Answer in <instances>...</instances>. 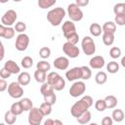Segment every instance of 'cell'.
I'll use <instances>...</instances> for the list:
<instances>
[{"label": "cell", "instance_id": "1", "mask_svg": "<svg viewBox=\"0 0 125 125\" xmlns=\"http://www.w3.org/2000/svg\"><path fill=\"white\" fill-rule=\"evenodd\" d=\"M94 104V101L91 96H84L81 100L73 104L70 108V113L73 117L77 118L84 112H86Z\"/></svg>", "mask_w": 125, "mask_h": 125}, {"label": "cell", "instance_id": "2", "mask_svg": "<svg viewBox=\"0 0 125 125\" xmlns=\"http://www.w3.org/2000/svg\"><path fill=\"white\" fill-rule=\"evenodd\" d=\"M64 17H65V11L62 7L54 8V9L50 10L47 14V20L53 26L60 25Z\"/></svg>", "mask_w": 125, "mask_h": 125}, {"label": "cell", "instance_id": "3", "mask_svg": "<svg viewBox=\"0 0 125 125\" xmlns=\"http://www.w3.org/2000/svg\"><path fill=\"white\" fill-rule=\"evenodd\" d=\"M82 51L86 56H92L96 52V44L91 36H84L81 41Z\"/></svg>", "mask_w": 125, "mask_h": 125}, {"label": "cell", "instance_id": "4", "mask_svg": "<svg viewBox=\"0 0 125 125\" xmlns=\"http://www.w3.org/2000/svg\"><path fill=\"white\" fill-rule=\"evenodd\" d=\"M67 15L71 21H80L83 19V12L75 3H71L67 6Z\"/></svg>", "mask_w": 125, "mask_h": 125}, {"label": "cell", "instance_id": "5", "mask_svg": "<svg viewBox=\"0 0 125 125\" xmlns=\"http://www.w3.org/2000/svg\"><path fill=\"white\" fill-rule=\"evenodd\" d=\"M43 113L41 112L40 108L33 107L28 112V123L29 125H40L43 120Z\"/></svg>", "mask_w": 125, "mask_h": 125}, {"label": "cell", "instance_id": "6", "mask_svg": "<svg viewBox=\"0 0 125 125\" xmlns=\"http://www.w3.org/2000/svg\"><path fill=\"white\" fill-rule=\"evenodd\" d=\"M86 91V85L83 81H75L69 88V94L73 98H78L82 96Z\"/></svg>", "mask_w": 125, "mask_h": 125}, {"label": "cell", "instance_id": "7", "mask_svg": "<svg viewBox=\"0 0 125 125\" xmlns=\"http://www.w3.org/2000/svg\"><path fill=\"white\" fill-rule=\"evenodd\" d=\"M8 94L13 99H20L23 95V89L18 81L12 82L8 86Z\"/></svg>", "mask_w": 125, "mask_h": 125}, {"label": "cell", "instance_id": "8", "mask_svg": "<svg viewBox=\"0 0 125 125\" xmlns=\"http://www.w3.org/2000/svg\"><path fill=\"white\" fill-rule=\"evenodd\" d=\"M17 19H18V15H17L16 11L10 9L7 12H5V14L2 16L1 24L5 25V26H8V27H11L16 22Z\"/></svg>", "mask_w": 125, "mask_h": 125}, {"label": "cell", "instance_id": "9", "mask_svg": "<svg viewBox=\"0 0 125 125\" xmlns=\"http://www.w3.org/2000/svg\"><path fill=\"white\" fill-rule=\"evenodd\" d=\"M29 44V37L27 34L25 33H21L19 34L16 38V43H15V47L18 51L20 52H23L27 49Z\"/></svg>", "mask_w": 125, "mask_h": 125}, {"label": "cell", "instance_id": "10", "mask_svg": "<svg viewBox=\"0 0 125 125\" xmlns=\"http://www.w3.org/2000/svg\"><path fill=\"white\" fill-rule=\"evenodd\" d=\"M62 51L68 58H71V59L77 58L79 56V54H80L79 48L76 45H73V44H71L69 42H65L62 45Z\"/></svg>", "mask_w": 125, "mask_h": 125}, {"label": "cell", "instance_id": "11", "mask_svg": "<svg viewBox=\"0 0 125 125\" xmlns=\"http://www.w3.org/2000/svg\"><path fill=\"white\" fill-rule=\"evenodd\" d=\"M62 34L64 36V38H68L69 36H71L72 34L76 33V26L74 24L73 21H71L70 20L69 21H65L63 23H62Z\"/></svg>", "mask_w": 125, "mask_h": 125}, {"label": "cell", "instance_id": "12", "mask_svg": "<svg viewBox=\"0 0 125 125\" xmlns=\"http://www.w3.org/2000/svg\"><path fill=\"white\" fill-rule=\"evenodd\" d=\"M81 76H82L81 66L80 67H78V66L72 67L65 72V78L68 81H76V80L78 81L79 79H81Z\"/></svg>", "mask_w": 125, "mask_h": 125}, {"label": "cell", "instance_id": "13", "mask_svg": "<svg viewBox=\"0 0 125 125\" xmlns=\"http://www.w3.org/2000/svg\"><path fill=\"white\" fill-rule=\"evenodd\" d=\"M54 66L59 70H65L69 65V60L66 57H58L54 61Z\"/></svg>", "mask_w": 125, "mask_h": 125}, {"label": "cell", "instance_id": "14", "mask_svg": "<svg viewBox=\"0 0 125 125\" xmlns=\"http://www.w3.org/2000/svg\"><path fill=\"white\" fill-rule=\"evenodd\" d=\"M90 67L94 69H101L104 65V59L102 56H94L89 62Z\"/></svg>", "mask_w": 125, "mask_h": 125}, {"label": "cell", "instance_id": "15", "mask_svg": "<svg viewBox=\"0 0 125 125\" xmlns=\"http://www.w3.org/2000/svg\"><path fill=\"white\" fill-rule=\"evenodd\" d=\"M15 32H16V30L12 26L8 27V26H5L3 24L0 25V37H2V38L11 39L15 36Z\"/></svg>", "mask_w": 125, "mask_h": 125}, {"label": "cell", "instance_id": "16", "mask_svg": "<svg viewBox=\"0 0 125 125\" xmlns=\"http://www.w3.org/2000/svg\"><path fill=\"white\" fill-rule=\"evenodd\" d=\"M3 67H5L11 74H18V73H20V71H21L19 64H18L16 62H14L13 60H8V61L4 63V66H3Z\"/></svg>", "mask_w": 125, "mask_h": 125}, {"label": "cell", "instance_id": "17", "mask_svg": "<svg viewBox=\"0 0 125 125\" xmlns=\"http://www.w3.org/2000/svg\"><path fill=\"white\" fill-rule=\"evenodd\" d=\"M18 82L21 85V86H26L29 84L30 82V74L26 71L21 72L18 76Z\"/></svg>", "mask_w": 125, "mask_h": 125}, {"label": "cell", "instance_id": "18", "mask_svg": "<svg viewBox=\"0 0 125 125\" xmlns=\"http://www.w3.org/2000/svg\"><path fill=\"white\" fill-rule=\"evenodd\" d=\"M34 79L38 83H41V84L46 83V81H47V72L36 69L34 71Z\"/></svg>", "mask_w": 125, "mask_h": 125}, {"label": "cell", "instance_id": "19", "mask_svg": "<svg viewBox=\"0 0 125 125\" xmlns=\"http://www.w3.org/2000/svg\"><path fill=\"white\" fill-rule=\"evenodd\" d=\"M111 118L113 121L115 122H122L123 119L125 118V113L122 109L120 108H117V109H114L112 111V114H111Z\"/></svg>", "mask_w": 125, "mask_h": 125}, {"label": "cell", "instance_id": "20", "mask_svg": "<svg viewBox=\"0 0 125 125\" xmlns=\"http://www.w3.org/2000/svg\"><path fill=\"white\" fill-rule=\"evenodd\" d=\"M89 30H90V33H91L94 37L100 36V35L102 34V32H103L102 26H101L99 23H97V22L92 23V24L90 25V27H89Z\"/></svg>", "mask_w": 125, "mask_h": 125}, {"label": "cell", "instance_id": "21", "mask_svg": "<svg viewBox=\"0 0 125 125\" xmlns=\"http://www.w3.org/2000/svg\"><path fill=\"white\" fill-rule=\"evenodd\" d=\"M104 102H105V104H106V108H108V109L114 108L117 105V99L113 95L106 96L104 98Z\"/></svg>", "mask_w": 125, "mask_h": 125}, {"label": "cell", "instance_id": "22", "mask_svg": "<svg viewBox=\"0 0 125 125\" xmlns=\"http://www.w3.org/2000/svg\"><path fill=\"white\" fill-rule=\"evenodd\" d=\"M91 118H92V114H91V112H90L89 110H87L86 112H84L83 114H81L79 117H77L76 120H77V122H78L79 124L86 125V124H88V123L90 122Z\"/></svg>", "mask_w": 125, "mask_h": 125}, {"label": "cell", "instance_id": "23", "mask_svg": "<svg viewBox=\"0 0 125 125\" xmlns=\"http://www.w3.org/2000/svg\"><path fill=\"white\" fill-rule=\"evenodd\" d=\"M103 32H109V33H115L116 31V24L113 21H105L103 26Z\"/></svg>", "mask_w": 125, "mask_h": 125}, {"label": "cell", "instance_id": "24", "mask_svg": "<svg viewBox=\"0 0 125 125\" xmlns=\"http://www.w3.org/2000/svg\"><path fill=\"white\" fill-rule=\"evenodd\" d=\"M21 104V107L23 109V111H30L32 108H33V104H32V101L29 99V98H22L21 101H20Z\"/></svg>", "mask_w": 125, "mask_h": 125}, {"label": "cell", "instance_id": "25", "mask_svg": "<svg viewBox=\"0 0 125 125\" xmlns=\"http://www.w3.org/2000/svg\"><path fill=\"white\" fill-rule=\"evenodd\" d=\"M54 91H55L54 88L50 84H48L47 82L44 83V84H42V86L40 87V93L42 94L43 97H46V96H49V95L55 93Z\"/></svg>", "mask_w": 125, "mask_h": 125}, {"label": "cell", "instance_id": "26", "mask_svg": "<svg viewBox=\"0 0 125 125\" xmlns=\"http://www.w3.org/2000/svg\"><path fill=\"white\" fill-rule=\"evenodd\" d=\"M103 42L105 46H111L114 42V34L109 32L103 33Z\"/></svg>", "mask_w": 125, "mask_h": 125}, {"label": "cell", "instance_id": "27", "mask_svg": "<svg viewBox=\"0 0 125 125\" xmlns=\"http://www.w3.org/2000/svg\"><path fill=\"white\" fill-rule=\"evenodd\" d=\"M95 81L99 85H104L107 81V74L104 71H99L95 76Z\"/></svg>", "mask_w": 125, "mask_h": 125}, {"label": "cell", "instance_id": "28", "mask_svg": "<svg viewBox=\"0 0 125 125\" xmlns=\"http://www.w3.org/2000/svg\"><path fill=\"white\" fill-rule=\"evenodd\" d=\"M4 121H5V123H7L8 125H13V124L16 123V121H17V115H15L11 110H8V111H6V113H5Z\"/></svg>", "mask_w": 125, "mask_h": 125}, {"label": "cell", "instance_id": "29", "mask_svg": "<svg viewBox=\"0 0 125 125\" xmlns=\"http://www.w3.org/2000/svg\"><path fill=\"white\" fill-rule=\"evenodd\" d=\"M61 75L58 73V72H55V71H52L50 72L48 75H47V83L50 84L52 87L55 85V83L60 79Z\"/></svg>", "mask_w": 125, "mask_h": 125}, {"label": "cell", "instance_id": "30", "mask_svg": "<svg viewBox=\"0 0 125 125\" xmlns=\"http://www.w3.org/2000/svg\"><path fill=\"white\" fill-rule=\"evenodd\" d=\"M106 70L109 73H111V74H114V73L118 72V70H119V64H118V62H116L114 61L109 62L106 64Z\"/></svg>", "mask_w": 125, "mask_h": 125}, {"label": "cell", "instance_id": "31", "mask_svg": "<svg viewBox=\"0 0 125 125\" xmlns=\"http://www.w3.org/2000/svg\"><path fill=\"white\" fill-rule=\"evenodd\" d=\"M10 110H11L15 115H17V116L20 115V114H21L22 111H23V109H22L21 104L20 102H16V103H14V104L11 105Z\"/></svg>", "mask_w": 125, "mask_h": 125}, {"label": "cell", "instance_id": "32", "mask_svg": "<svg viewBox=\"0 0 125 125\" xmlns=\"http://www.w3.org/2000/svg\"><path fill=\"white\" fill-rule=\"evenodd\" d=\"M39 108H40V110H41V112L43 113L44 116L50 115L51 112H52V104H48V103H46V102L42 103Z\"/></svg>", "mask_w": 125, "mask_h": 125}, {"label": "cell", "instance_id": "33", "mask_svg": "<svg viewBox=\"0 0 125 125\" xmlns=\"http://www.w3.org/2000/svg\"><path fill=\"white\" fill-rule=\"evenodd\" d=\"M36 68L39 69V70H42V71L47 72V71H49L51 69V64L47 61H40V62H37Z\"/></svg>", "mask_w": 125, "mask_h": 125}, {"label": "cell", "instance_id": "34", "mask_svg": "<svg viewBox=\"0 0 125 125\" xmlns=\"http://www.w3.org/2000/svg\"><path fill=\"white\" fill-rule=\"evenodd\" d=\"M21 64L23 68H30L32 65H33V59L29 56H25L21 59Z\"/></svg>", "mask_w": 125, "mask_h": 125}, {"label": "cell", "instance_id": "35", "mask_svg": "<svg viewBox=\"0 0 125 125\" xmlns=\"http://www.w3.org/2000/svg\"><path fill=\"white\" fill-rule=\"evenodd\" d=\"M81 72H82L81 79H83V80H88L92 76V70H91V68L88 67V66H86V65L81 66Z\"/></svg>", "mask_w": 125, "mask_h": 125}, {"label": "cell", "instance_id": "36", "mask_svg": "<svg viewBox=\"0 0 125 125\" xmlns=\"http://www.w3.org/2000/svg\"><path fill=\"white\" fill-rule=\"evenodd\" d=\"M56 0H39L38 1V6L41 9H47L52 7L53 5L56 4Z\"/></svg>", "mask_w": 125, "mask_h": 125}, {"label": "cell", "instance_id": "37", "mask_svg": "<svg viewBox=\"0 0 125 125\" xmlns=\"http://www.w3.org/2000/svg\"><path fill=\"white\" fill-rule=\"evenodd\" d=\"M113 13L115 16L117 15H125V4L124 3H117L113 7Z\"/></svg>", "mask_w": 125, "mask_h": 125}, {"label": "cell", "instance_id": "38", "mask_svg": "<svg viewBox=\"0 0 125 125\" xmlns=\"http://www.w3.org/2000/svg\"><path fill=\"white\" fill-rule=\"evenodd\" d=\"M95 108L98 110V111H104L106 109V104H105V102H104V99H99L96 101L95 103Z\"/></svg>", "mask_w": 125, "mask_h": 125}, {"label": "cell", "instance_id": "39", "mask_svg": "<svg viewBox=\"0 0 125 125\" xmlns=\"http://www.w3.org/2000/svg\"><path fill=\"white\" fill-rule=\"evenodd\" d=\"M64 87H65V81H64V79L62 76L60 77V79L53 86L54 90H56V91H62V89H64Z\"/></svg>", "mask_w": 125, "mask_h": 125}, {"label": "cell", "instance_id": "40", "mask_svg": "<svg viewBox=\"0 0 125 125\" xmlns=\"http://www.w3.org/2000/svg\"><path fill=\"white\" fill-rule=\"evenodd\" d=\"M39 56L42 58V59H48L50 56H51V49L48 48V47H42L40 50H39Z\"/></svg>", "mask_w": 125, "mask_h": 125}, {"label": "cell", "instance_id": "41", "mask_svg": "<svg viewBox=\"0 0 125 125\" xmlns=\"http://www.w3.org/2000/svg\"><path fill=\"white\" fill-rule=\"evenodd\" d=\"M109 56L112 59H117L121 56V49L118 47H111L109 50Z\"/></svg>", "mask_w": 125, "mask_h": 125}, {"label": "cell", "instance_id": "42", "mask_svg": "<svg viewBox=\"0 0 125 125\" xmlns=\"http://www.w3.org/2000/svg\"><path fill=\"white\" fill-rule=\"evenodd\" d=\"M14 28H15V30H16L17 32H19L20 34H21V33H23V32L25 31V29H26V24H25L23 21H18V22H16Z\"/></svg>", "mask_w": 125, "mask_h": 125}, {"label": "cell", "instance_id": "43", "mask_svg": "<svg viewBox=\"0 0 125 125\" xmlns=\"http://www.w3.org/2000/svg\"><path fill=\"white\" fill-rule=\"evenodd\" d=\"M44 98V102H46V103H48V104H56V102H57V96H56V94L55 93H53V94H51V95H49V96H46V97H43Z\"/></svg>", "mask_w": 125, "mask_h": 125}, {"label": "cell", "instance_id": "44", "mask_svg": "<svg viewBox=\"0 0 125 125\" xmlns=\"http://www.w3.org/2000/svg\"><path fill=\"white\" fill-rule=\"evenodd\" d=\"M114 22H115V24H117L119 26L125 25V15H117V16H115Z\"/></svg>", "mask_w": 125, "mask_h": 125}, {"label": "cell", "instance_id": "45", "mask_svg": "<svg viewBox=\"0 0 125 125\" xmlns=\"http://www.w3.org/2000/svg\"><path fill=\"white\" fill-rule=\"evenodd\" d=\"M66 42H69V43H71V44H73V45H76L77 43H78V40H79V35H78V33L76 32V33H74V34H72L71 36H69L68 38H66Z\"/></svg>", "mask_w": 125, "mask_h": 125}, {"label": "cell", "instance_id": "46", "mask_svg": "<svg viewBox=\"0 0 125 125\" xmlns=\"http://www.w3.org/2000/svg\"><path fill=\"white\" fill-rule=\"evenodd\" d=\"M11 76V73L5 68V67H2L0 69V77L2 79H6V78H9Z\"/></svg>", "mask_w": 125, "mask_h": 125}, {"label": "cell", "instance_id": "47", "mask_svg": "<svg viewBox=\"0 0 125 125\" xmlns=\"http://www.w3.org/2000/svg\"><path fill=\"white\" fill-rule=\"evenodd\" d=\"M102 125H113V120L109 116H104L102 119Z\"/></svg>", "mask_w": 125, "mask_h": 125}, {"label": "cell", "instance_id": "48", "mask_svg": "<svg viewBox=\"0 0 125 125\" xmlns=\"http://www.w3.org/2000/svg\"><path fill=\"white\" fill-rule=\"evenodd\" d=\"M8 83L6 82V80L5 79H0V92H4L5 90H7L8 89Z\"/></svg>", "mask_w": 125, "mask_h": 125}, {"label": "cell", "instance_id": "49", "mask_svg": "<svg viewBox=\"0 0 125 125\" xmlns=\"http://www.w3.org/2000/svg\"><path fill=\"white\" fill-rule=\"evenodd\" d=\"M75 4L78 7H85V6H87L89 4V1L88 0H76Z\"/></svg>", "mask_w": 125, "mask_h": 125}, {"label": "cell", "instance_id": "50", "mask_svg": "<svg viewBox=\"0 0 125 125\" xmlns=\"http://www.w3.org/2000/svg\"><path fill=\"white\" fill-rule=\"evenodd\" d=\"M44 125H54V120L51 118H48L47 120H45Z\"/></svg>", "mask_w": 125, "mask_h": 125}, {"label": "cell", "instance_id": "51", "mask_svg": "<svg viewBox=\"0 0 125 125\" xmlns=\"http://www.w3.org/2000/svg\"><path fill=\"white\" fill-rule=\"evenodd\" d=\"M0 46H1V57H0V60L2 61V60L4 59V56H5V55H4L5 53H4V45H3V43H1Z\"/></svg>", "mask_w": 125, "mask_h": 125}, {"label": "cell", "instance_id": "52", "mask_svg": "<svg viewBox=\"0 0 125 125\" xmlns=\"http://www.w3.org/2000/svg\"><path fill=\"white\" fill-rule=\"evenodd\" d=\"M54 125H63V123L60 119H55L54 120Z\"/></svg>", "mask_w": 125, "mask_h": 125}, {"label": "cell", "instance_id": "53", "mask_svg": "<svg viewBox=\"0 0 125 125\" xmlns=\"http://www.w3.org/2000/svg\"><path fill=\"white\" fill-rule=\"evenodd\" d=\"M120 63H121V65L123 66V67H125V56L121 59V62H120Z\"/></svg>", "mask_w": 125, "mask_h": 125}, {"label": "cell", "instance_id": "54", "mask_svg": "<svg viewBox=\"0 0 125 125\" xmlns=\"http://www.w3.org/2000/svg\"><path fill=\"white\" fill-rule=\"evenodd\" d=\"M88 125H98V124L95 123V122H93V123H90V124H88Z\"/></svg>", "mask_w": 125, "mask_h": 125}, {"label": "cell", "instance_id": "55", "mask_svg": "<svg viewBox=\"0 0 125 125\" xmlns=\"http://www.w3.org/2000/svg\"><path fill=\"white\" fill-rule=\"evenodd\" d=\"M0 125H5V124L4 123H0Z\"/></svg>", "mask_w": 125, "mask_h": 125}, {"label": "cell", "instance_id": "56", "mask_svg": "<svg viewBox=\"0 0 125 125\" xmlns=\"http://www.w3.org/2000/svg\"><path fill=\"white\" fill-rule=\"evenodd\" d=\"M124 4H125V3H124Z\"/></svg>", "mask_w": 125, "mask_h": 125}]
</instances>
